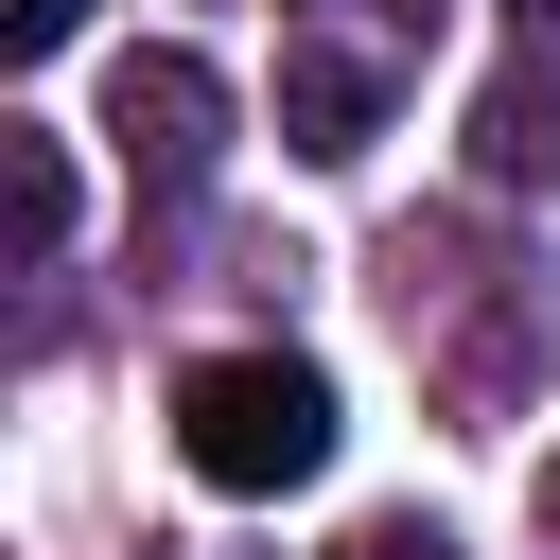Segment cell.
<instances>
[{
    "mask_svg": "<svg viewBox=\"0 0 560 560\" xmlns=\"http://www.w3.org/2000/svg\"><path fill=\"white\" fill-rule=\"evenodd\" d=\"M175 455L210 490H315L332 472V385L298 350H210V368H175Z\"/></svg>",
    "mask_w": 560,
    "mask_h": 560,
    "instance_id": "cell-1",
    "label": "cell"
},
{
    "mask_svg": "<svg viewBox=\"0 0 560 560\" xmlns=\"http://www.w3.org/2000/svg\"><path fill=\"white\" fill-rule=\"evenodd\" d=\"M105 140H122V175H140V192H210V158H228V70H210V52H175V35H158V52H122V70H105Z\"/></svg>",
    "mask_w": 560,
    "mask_h": 560,
    "instance_id": "cell-2",
    "label": "cell"
},
{
    "mask_svg": "<svg viewBox=\"0 0 560 560\" xmlns=\"http://www.w3.org/2000/svg\"><path fill=\"white\" fill-rule=\"evenodd\" d=\"M472 175H490V192H542V175H560V52H525V70L472 88Z\"/></svg>",
    "mask_w": 560,
    "mask_h": 560,
    "instance_id": "cell-3",
    "label": "cell"
},
{
    "mask_svg": "<svg viewBox=\"0 0 560 560\" xmlns=\"http://www.w3.org/2000/svg\"><path fill=\"white\" fill-rule=\"evenodd\" d=\"M368 122H385V70L368 52H280V140L298 158H368Z\"/></svg>",
    "mask_w": 560,
    "mask_h": 560,
    "instance_id": "cell-4",
    "label": "cell"
},
{
    "mask_svg": "<svg viewBox=\"0 0 560 560\" xmlns=\"http://www.w3.org/2000/svg\"><path fill=\"white\" fill-rule=\"evenodd\" d=\"M0 228H18V262L70 245V140L52 122H0Z\"/></svg>",
    "mask_w": 560,
    "mask_h": 560,
    "instance_id": "cell-5",
    "label": "cell"
},
{
    "mask_svg": "<svg viewBox=\"0 0 560 560\" xmlns=\"http://www.w3.org/2000/svg\"><path fill=\"white\" fill-rule=\"evenodd\" d=\"M332 560H472V542H455V525H438V508H368V525H350V542H332Z\"/></svg>",
    "mask_w": 560,
    "mask_h": 560,
    "instance_id": "cell-6",
    "label": "cell"
},
{
    "mask_svg": "<svg viewBox=\"0 0 560 560\" xmlns=\"http://www.w3.org/2000/svg\"><path fill=\"white\" fill-rule=\"evenodd\" d=\"M70 35H88V0H0V52H18V70H52Z\"/></svg>",
    "mask_w": 560,
    "mask_h": 560,
    "instance_id": "cell-7",
    "label": "cell"
},
{
    "mask_svg": "<svg viewBox=\"0 0 560 560\" xmlns=\"http://www.w3.org/2000/svg\"><path fill=\"white\" fill-rule=\"evenodd\" d=\"M508 18H525V52H560V0H508Z\"/></svg>",
    "mask_w": 560,
    "mask_h": 560,
    "instance_id": "cell-8",
    "label": "cell"
},
{
    "mask_svg": "<svg viewBox=\"0 0 560 560\" xmlns=\"http://www.w3.org/2000/svg\"><path fill=\"white\" fill-rule=\"evenodd\" d=\"M542 525H560V455H542Z\"/></svg>",
    "mask_w": 560,
    "mask_h": 560,
    "instance_id": "cell-9",
    "label": "cell"
}]
</instances>
